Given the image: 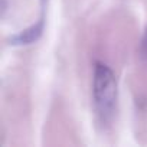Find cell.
Listing matches in <instances>:
<instances>
[{"mask_svg": "<svg viewBox=\"0 0 147 147\" xmlns=\"http://www.w3.org/2000/svg\"><path fill=\"white\" fill-rule=\"evenodd\" d=\"M143 52H144V55H147V30L144 33V38H143Z\"/></svg>", "mask_w": 147, "mask_h": 147, "instance_id": "3", "label": "cell"}, {"mask_svg": "<svg viewBox=\"0 0 147 147\" xmlns=\"http://www.w3.org/2000/svg\"><path fill=\"white\" fill-rule=\"evenodd\" d=\"M42 30H43V20H39L38 23L32 25L30 28L15 35L10 39V42H12V45H29V43L35 42L42 35Z\"/></svg>", "mask_w": 147, "mask_h": 147, "instance_id": "2", "label": "cell"}, {"mask_svg": "<svg viewBox=\"0 0 147 147\" xmlns=\"http://www.w3.org/2000/svg\"><path fill=\"white\" fill-rule=\"evenodd\" d=\"M94 100L100 115L107 121L113 115L117 102V81L113 71L104 63H97L95 66Z\"/></svg>", "mask_w": 147, "mask_h": 147, "instance_id": "1", "label": "cell"}]
</instances>
